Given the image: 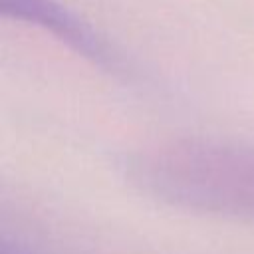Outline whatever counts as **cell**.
<instances>
[{"instance_id":"cell-1","label":"cell","mask_w":254,"mask_h":254,"mask_svg":"<svg viewBox=\"0 0 254 254\" xmlns=\"http://www.w3.org/2000/svg\"><path fill=\"white\" fill-rule=\"evenodd\" d=\"M119 171L143 194L183 210L254 222V145L226 139H179L119 159Z\"/></svg>"},{"instance_id":"cell-2","label":"cell","mask_w":254,"mask_h":254,"mask_svg":"<svg viewBox=\"0 0 254 254\" xmlns=\"http://www.w3.org/2000/svg\"><path fill=\"white\" fill-rule=\"evenodd\" d=\"M0 8L4 16L50 32L95 65L109 71L119 69V58L109 52L107 44L97 38L87 24H83L75 14L56 0H0Z\"/></svg>"},{"instance_id":"cell-3","label":"cell","mask_w":254,"mask_h":254,"mask_svg":"<svg viewBox=\"0 0 254 254\" xmlns=\"http://www.w3.org/2000/svg\"><path fill=\"white\" fill-rule=\"evenodd\" d=\"M2 254H40V252H36L34 248L24 246L20 242H8V240H4L2 242Z\"/></svg>"}]
</instances>
